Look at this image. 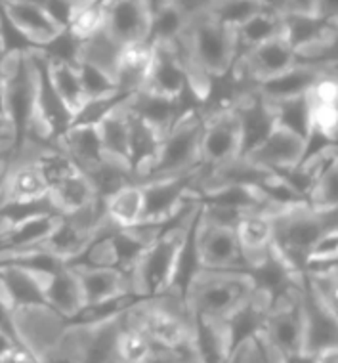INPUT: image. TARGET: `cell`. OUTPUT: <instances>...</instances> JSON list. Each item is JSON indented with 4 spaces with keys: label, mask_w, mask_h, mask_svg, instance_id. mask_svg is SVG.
I'll use <instances>...</instances> for the list:
<instances>
[{
    "label": "cell",
    "mask_w": 338,
    "mask_h": 363,
    "mask_svg": "<svg viewBox=\"0 0 338 363\" xmlns=\"http://www.w3.org/2000/svg\"><path fill=\"white\" fill-rule=\"evenodd\" d=\"M313 13L338 26V0H313Z\"/></svg>",
    "instance_id": "7bdbcfd3"
},
{
    "label": "cell",
    "mask_w": 338,
    "mask_h": 363,
    "mask_svg": "<svg viewBox=\"0 0 338 363\" xmlns=\"http://www.w3.org/2000/svg\"><path fill=\"white\" fill-rule=\"evenodd\" d=\"M178 48L188 69L189 90L195 100H207L214 79L232 73L237 60L235 29L220 23L207 12L195 13L188 19Z\"/></svg>",
    "instance_id": "6da1fadb"
},
{
    "label": "cell",
    "mask_w": 338,
    "mask_h": 363,
    "mask_svg": "<svg viewBox=\"0 0 338 363\" xmlns=\"http://www.w3.org/2000/svg\"><path fill=\"white\" fill-rule=\"evenodd\" d=\"M81 285L84 308H94L107 302L119 301L134 294L130 274L119 268L90 266V264H69ZM82 308V310H84Z\"/></svg>",
    "instance_id": "2e32d148"
},
{
    "label": "cell",
    "mask_w": 338,
    "mask_h": 363,
    "mask_svg": "<svg viewBox=\"0 0 338 363\" xmlns=\"http://www.w3.org/2000/svg\"><path fill=\"white\" fill-rule=\"evenodd\" d=\"M274 107L276 115V125L287 130L295 132L300 138L308 140L310 128H312V109L308 96H298V98H288L281 101H269Z\"/></svg>",
    "instance_id": "d590c367"
},
{
    "label": "cell",
    "mask_w": 338,
    "mask_h": 363,
    "mask_svg": "<svg viewBox=\"0 0 338 363\" xmlns=\"http://www.w3.org/2000/svg\"><path fill=\"white\" fill-rule=\"evenodd\" d=\"M337 27H338V26H337Z\"/></svg>",
    "instance_id": "816d5d0a"
},
{
    "label": "cell",
    "mask_w": 338,
    "mask_h": 363,
    "mask_svg": "<svg viewBox=\"0 0 338 363\" xmlns=\"http://www.w3.org/2000/svg\"><path fill=\"white\" fill-rule=\"evenodd\" d=\"M0 12L33 48L48 46L67 29L52 16L43 0H2Z\"/></svg>",
    "instance_id": "5bb4252c"
},
{
    "label": "cell",
    "mask_w": 338,
    "mask_h": 363,
    "mask_svg": "<svg viewBox=\"0 0 338 363\" xmlns=\"http://www.w3.org/2000/svg\"><path fill=\"white\" fill-rule=\"evenodd\" d=\"M235 363H268L264 357L260 346L257 345V340L251 338L241 346L235 348Z\"/></svg>",
    "instance_id": "b9f144b4"
},
{
    "label": "cell",
    "mask_w": 338,
    "mask_h": 363,
    "mask_svg": "<svg viewBox=\"0 0 338 363\" xmlns=\"http://www.w3.org/2000/svg\"><path fill=\"white\" fill-rule=\"evenodd\" d=\"M268 8L271 6L264 4L260 0H208L205 12L213 16L220 23L237 29L241 23L252 18L254 13L268 10Z\"/></svg>",
    "instance_id": "74e56055"
},
{
    "label": "cell",
    "mask_w": 338,
    "mask_h": 363,
    "mask_svg": "<svg viewBox=\"0 0 338 363\" xmlns=\"http://www.w3.org/2000/svg\"><path fill=\"white\" fill-rule=\"evenodd\" d=\"M126 109H128V123H130L128 163H130L132 182H136L153 163L164 132L159 130L155 125H151L150 121L142 117L140 113L130 109L128 104H126Z\"/></svg>",
    "instance_id": "d4e9b609"
},
{
    "label": "cell",
    "mask_w": 338,
    "mask_h": 363,
    "mask_svg": "<svg viewBox=\"0 0 338 363\" xmlns=\"http://www.w3.org/2000/svg\"><path fill=\"white\" fill-rule=\"evenodd\" d=\"M44 298L54 312L63 315L67 321H73L82 312L84 302L81 285L69 264H63L56 272H52L44 289Z\"/></svg>",
    "instance_id": "4316f807"
},
{
    "label": "cell",
    "mask_w": 338,
    "mask_h": 363,
    "mask_svg": "<svg viewBox=\"0 0 338 363\" xmlns=\"http://www.w3.org/2000/svg\"><path fill=\"white\" fill-rule=\"evenodd\" d=\"M298 63L296 50L287 43V38L277 37L268 43L258 44L235 60L232 73L251 86L285 73Z\"/></svg>",
    "instance_id": "7c38bea8"
},
{
    "label": "cell",
    "mask_w": 338,
    "mask_h": 363,
    "mask_svg": "<svg viewBox=\"0 0 338 363\" xmlns=\"http://www.w3.org/2000/svg\"><path fill=\"white\" fill-rule=\"evenodd\" d=\"M52 207L57 214H75L81 213L94 203H101L96 197V191L92 184L82 172H77L62 184H57L48 194Z\"/></svg>",
    "instance_id": "836d02e7"
},
{
    "label": "cell",
    "mask_w": 338,
    "mask_h": 363,
    "mask_svg": "<svg viewBox=\"0 0 338 363\" xmlns=\"http://www.w3.org/2000/svg\"><path fill=\"white\" fill-rule=\"evenodd\" d=\"M201 201L195 197L184 205L174 218L163 225L134 264L130 272L132 291L140 298H153L170 293L174 281L176 266L182 252V247L188 239V233L199 214Z\"/></svg>",
    "instance_id": "7a4b0ae2"
},
{
    "label": "cell",
    "mask_w": 338,
    "mask_h": 363,
    "mask_svg": "<svg viewBox=\"0 0 338 363\" xmlns=\"http://www.w3.org/2000/svg\"><path fill=\"white\" fill-rule=\"evenodd\" d=\"M151 63V44L140 43L125 46L119 56L117 71H115V84L119 94L130 98L144 88L145 77Z\"/></svg>",
    "instance_id": "1f68e13d"
},
{
    "label": "cell",
    "mask_w": 338,
    "mask_h": 363,
    "mask_svg": "<svg viewBox=\"0 0 338 363\" xmlns=\"http://www.w3.org/2000/svg\"><path fill=\"white\" fill-rule=\"evenodd\" d=\"M233 111L239 121L241 157H243L268 138L269 132L276 128V115H274L271 104L258 94L254 86L244 90L243 94L239 96L233 104Z\"/></svg>",
    "instance_id": "e0dca14e"
},
{
    "label": "cell",
    "mask_w": 338,
    "mask_h": 363,
    "mask_svg": "<svg viewBox=\"0 0 338 363\" xmlns=\"http://www.w3.org/2000/svg\"><path fill=\"white\" fill-rule=\"evenodd\" d=\"M337 26H332L315 13L306 12H283V37L296 50L300 52L323 43Z\"/></svg>",
    "instance_id": "4dcf8cb0"
},
{
    "label": "cell",
    "mask_w": 338,
    "mask_h": 363,
    "mask_svg": "<svg viewBox=\"0 0 338 363\" xmlns=\"http://www.w3.org/2000/svg\"><path fill=\"white\" fill-rule=\"evenodd\" d=\"M40 69L35 48L8 52L2 65V111L12 126L16 151L29 138L37 111Z\"/></svg>",
    "instance_id": "3957f363"
},
{
    "label": "cell",
    "mask_w": 338,
    "mask_h": 363,
    "mask_svg": "<svg viewBox=\"0 0 338 363\" xmlns=\"http://www.w3.org/2000/svg\"><path fill=\"white\" fill-rule=\"evenodd\" d=\"M283 363H317V354L308 350H298L293 354H287Z\"/></svg>",
    "instance_id": "bcb514c9"
},
{
    "label": "cell",
    "mask_w": 338,
    "mask_h": 363,
    "mask_svg": "<svg viewBox=\"0 0 338 363\" xmlns=\"http://www.w3.org/2000/svg\"><path fill=\"white\" fill-rule=\"evenodd\" d=\"M140 92L163 100H184L189 90L188 69L176 43L151 44V63Z\"/></svg>",
    "instance_id": "9c48e42d"
},
{
    "label": "cell",
    "mask_w": 338,
    "mask_h": 363,
    "mask_svg": "<svg viewBox=\"0 0 338 363\" xmlns=\"http://www.w3.org/2000/svg\"><path fill=\"white\" fill-rule=\"evenodd\" d=\"M300 308L304 320L302 350L320 354L327 348L338 346V315L310 285L306 272L300 283Z\"/></svg>",
    "instance_id": "9a60e30c"
},
{
    "label": "cell",
    "mask_w": 338,
    "mask_h": 363,
    "mask_svg": "<svg viewBox=\"0 0 338 363\" xmlns=\"http://www.w3.org/2000/svg\"><path fill=\"white\" fill-rule=\"evenodd\" d=\"M62 214L40 213L18 222L0 225V257L40 249V245L56 228Z\"/></svg>",
    "instance_id": "d6986e66"
},
{
    "label": "cell",
    "mask_w": 338,
    "mask_h": 363,
    "mask_svg": "<svg viewBox=\"0 0 338 363\" xmlns=\"http://www.w3.org/2000/svg\"><path fill=\"white\" fill-rule=\"evenodd\" d=\"M170 4H174L186 18H191L195 13H201L207 10L208 0H169Z\"/></svg>",
    "instance_id": "ee69618b"
},
{
    "label": "cell",
    "mask_w": 338,
    "mask_h": 363,
    "mask_svg": "<svg viewBox=\"0 0 338 363\" xmlns=\"http://www.w3.org/2000/svg\"><path fill=\"white\" fill-rule=\"evenodd\" d=\"M120 52H123V48L101 27L100 31H96L92 37L82 40L81 46H79L77 62L90 63V65H94L109 77H113V81H115V71H117Z\"/></svg>",
    "instance_id": "e575fe53"
},
{
    "label": "cell",
    "mask_w": 338,
    "mask_h": 363,
    "mask_svg": "<svg viewBox=\"0 0 338 363\" xmlns=\"http://www.w3.org/2000/svg\"><path fill=\"white\" fill-rule=\"evenodd\" d=\"M103 214L117 230H128L145 222L144 188L130 182L103 201Z\"/></svg>",
    "instance_id": "83f0119b"
},
{
    "label": "cell",
    "mask_w": 338,
    "mask_h": 363,
    "mask_svg": "<svg viewBox=\"0 0 338 363\" xmlns=\"http://www.w3.org/2000/svg\"><path fill=\"white\" fill-rule=\"evenodd\" d=\"M153 354V342L138 327L125 323L117 337V350H115V363H150Z\"/></svg>",
    "instance_id": "8d00e7d4"
},
{
    "label": "cell",
    "mask_w": 338,
    "mask_h": 363,
    "mask_svg": "<svg viewBox=\"0 0 338 363\" xmlns=\"http://www.w3.org/2000/svg\"><path fill=\"white\" fill-rule=\"evenodd\" d=\"M44 63H46V73H48L50 84L54 86L57 96L62 98L65 107L69 109V113L73 115V121H75L77 115L88 104L86 92H84V86H82L81 73H79L77 63L48 57L46 54H44Z\"/></svg>",
    "instance_id": "f1b7e54d"
},
{
    "label": "cell",
    "mask_w": 338,
    "mask_h": 363,
    "mask_svg": "<svg viewBox=\"0 0 338 363\" xmlns=\"http://www.w3.org/2000/svg\"><path fill=\"white\" fill-rule=\"evenodd\" d=\"M96 125H98V132H100L101 147H103L106 159L130 170V163H128L130 123H128L126 101L123 106L115 107L113 111L107 113L106 117H101Z\"/></svg>",
    "instance_id": "f546056e"
},
{
    "label": "cell",
    "mask_w": 338,
    "mask_h": 363,
    "mask_svg": "<svg viewBox=\"0 0 338 363\" xmlns=\"http://www.w3.org/2000/svg\"><path fill=\"white\" fill-rule=\"evenodd\" d=\"M48 194L50 188L44 182L43 174L38 172L31 159L19 151L6 178V186L0 197V207L48 199Z\"/></svg>",
    "instance_id": "603a6c76"
},
{
    "label": "cell",
    "mask_w": 338,
    "mask_h": 363,
    "mask_svg": "<svg viewBox=\"0 0 338 363\" xmlns=\"http://www.w3.org/2000/svg\"><path fill=\"white\" fill-rule=\"evenodd\" d=\"M195 247H197L201 269L247 272V262L235 228L207 222L199 213L197 228H195Z\"/></svg>",
    "instance_id": "8fae6325"
},
{
    "label": "cell",
    "mask_w": 338,
    "mask_h": 363,
    "mask_svg": "<svg viewBox=\"0 0 338 363\" xmlns=\"http://www.w3.org/2000/svg\"><path fill=\"white\" fill-rule=\"evenodd\" d=\"M239 245L243 251L247 272L268 257L274 245V214L266 211H249L235 224Z\"/></svg>",
    "instance_id": "44dd1931"
},
{
    "label": "cell",
    "mask_w": 338,
    "mask_h": 363,
    "mask_svg": "<svg viewBox=\"0 0 338 363\" xmlns=\"http://www.w3.org/2000/svg\"><path fill=\"white\" fill-rule=\"evenodd\" d=\"M283 12L313 13V0H277Z\"/></svg>",
    "instance_id": "f6af8a7d"
},
{
    "label": "cell",
    "mask_w": 338,
    "mask_h": 363,
    "mask_svg": "<svg viewBox=\"0 0 338 363\" xmlns=\"http://www.w3.org/2000/svg\"><path fill=\"white\" fill-rule=\"evenodd\" d=\"M13 325L19 345L23 346L38 363H43L69 331V321L54 312L48 304L16 308Z\"/></svg>",
    "instance_id": "ba28073f"
},
{
    "label": "cell",
    "mask_w": 338,
    "mask_h": 363,
    "mask_svg": "<svg viewBox=\"0 0 338 363\" xmlns=\"http://www.w3.org/2000/svg\"><path fill=\"white\" fill-rule=\"evenodd\" d=\"M249 272L199 269L186 291V306L191 315L230 320L254 293Z\"/></svg>",
    "instance_id": "8992f818"
},
{
    "label": "cell",
    "mask_w": 338,
    "mask_h": 363,
    "mask_svg": "<svg viewBox=\"0 0 338 363\" xmlns=\"http://www.w3.org/2000/svg\"><path fill=\"white\" fill-rule=\"evenodd\" d=\"M317 363H338V346L320 352L317 354Z\"/></svg>",
    "instance_id": "7dc6e473"
},
{
    "label": "cell",
    "mask_w": 338,
    "mask_h": 363,
    "mask_svg": "<svg viewBox=\"0 0 338 363\" xmlns=\"http://www.w3.org/2000/svg\"><path fill=\"white\" fill-rule=\"evenodd\" d=\"M63 4H67L71 8V12L73 10H79V8H86L92 6V4H100L101 0H62Z\"/></svg>",
    "instance_id": "681fc988"
},
{
    "label": "cell",
    "mask_w": 338,
    "mask_h": 363,
    "mask_svg": "<svg viewBox=\"0 0 338 363\" xmlns=\"http://www.w3.org/2000/svg\"><path fill=\"white\" fill-rule=\"evenodd\" d=\"M125 323L138 327L153 345L161 348H193V318L186 302L174 294L140 298L125 312Z\"/></svg>",
    "instance_id": "277c9868"
},
{
    "label": "cell",
    "mask_w": 338,
    "mask_h": 363,
    "mask_svg": "<svg viewBox=\"0 0 338 363\" xmlns=\"http://www.w3.org/2000/svg\"><path fill=\"white\" fill-rule=\"evenodd\" d=\"M205 117L201 106H189L164 132L153 163L140 176L136 184L161 178H172L201 169V138Z\"/></svg>",
    "instance_id": "5b68a950"
},
{
    "label": "cell",
    "mask_w": 338,
    "mask_h": 363,
    "mask_svg": "<svg viewBox=\"0 0 338 363\" xmlns=\"http://www.w3.org/2000/svg\"><path fill=\"white\" fill-rule=\"evenodd\" d=\"M306 276L310 285L338 315V266L317 269V272H306Z\"/></svg>",
    "instance_id": "60d3db41"
},
{
    "label": "cell",
    "mask_w": 338,
    "mask_h": 363,
    "mask_svg": "<svg viewBox=\"0 0 338 363\" xmlns=\"http://www.w3.org/2000/svg\"><path fill=\"white\" fill-rule=\"evenodd\" d=\"M283 35V12L276 8H268L262 12L254 13L244 23L235 29L237 37V57L251 48L277 38Z\"/></svg>",
    "instance_id": "d6a6232c"
},
{
    "label": "cell",
    "mask_w": 338,
    "mask_h": 363,
    "mask_svg": "<svg viewBox=\"0 0 338 363\" xmlns=\"http://www.w3.org/2000/svg\"><path fill=\"white\" fill-rule=\"evenodd\" d=\"M304 153H306V140L276 125V128L268 134V138L243 157L260 169L269 172H283L300 163Z\"/></svg>",
    "instance_id": "ac0fdd59"
},
{
    "label": "cell",
    "mask_w": 338,
    "mask_h": 363,
    "mask_svg": "<svg viewBox=\"0 0 338 363\" xmlns=\"http://www.w3.org/2000/svg\"><path fill=\"white\" fill-rule=\"evenodd\" d=\"M2 224H4V220H2V218H0V225H2Z\"/></svg>",
    "instance_id": "f907efd6"
},
{
    "label": "cell",
    "mask_w": 338,
    "mask_h": 363,
    "mask_svg": "<svg viewBox=\"0 0 338 363\" xmlns=\"http://www.w3.org/2000/svg\"><path fill=\"white\" fill-rule=\"evenodd\" d=\"M308 201L312 207H338V155L315 182Z\"/></svg>",
    "instance_id": "ab89813d"
},
{
    "label": "cell",
    "mask_w": 338,
    "mask_h": 363,
    "mask_svg": "<svg viewBox=\"0 0 338 363\" xmlns=\"http://www.w3.org/2000/svg\"><path fill=\"white\" fill-rule=\"evenodd\" d=\"M54 144L73 159V163L81 169V172L94 169L96 164L106 159L96 123H71L54 140Z\"/></svg>",
    "instance_id": "cb8c5ba5"
},
{
    "label": "cell",
    "mask_w": 338,
    "mask_h": 363,
    "mask_svg": "<svg viewBox=\"0 0 338 363\" xmlns=\"http://www.w3.org/2000/svg\"><path fill=\"white\" fill-rule=\"evenodd\" d=\"M203 117H205L203 138H201L203 167L213 169L232 161L235 157H241V130L233 106L208 109V111L203 109Z\"/></svg>",
    "instance_id": "30bf717a"
},
{
    "label": "cell",
    "mask_w": 338,
    "mask_h": 363,
    "mask_svg": "<svg viewBox=\"0 0 338 363\" xmlns=\"http://www.w3.org/2000/svg\"><path fill=\"white\" fill-rule=\"evenodd\" d=\"M0 140H13L12 126H10L6 115L2 111H0Z\"/></svg>",
    "instance_id": "c3c4849f"
},
{
    "label": "cell",
    "mask_w": 338,
    "mask_h": 363,
    "mask_svg": "<svg viewBox=\"0 0 338 363\" xmlns=\"http://www.w3.org/2000/svg\"><path fill=\"white\" fill-rule=\"evenodd\" d=\"M329 232L323 208L310 203L274 214V249L298 272H306L308 255Z\"/></svg>",
    "instance_id": "52a82bcc"
},
{
    "label": "cell",
    "mask_w": 338,
    "mask_h": 363,
    "mask_svg": "<svg viewBox=\"0 0 338 363\" xmlns=\"http://www.w3.org/2000/svg\"><path fill=\"white\" fill-rule=\"evenodd\" d=\"M123 315L94 323H71L79 331V363H115Z\"/></svg>",
    "instance_id": "ffe728a7"
},
{
    "label": "cell",
    "mask_w": 338,
    "mask_h": 363,
    "mask_svg": "<svg viewBox=\"0 0 338 363\" xmlns=\"http://www.w3.org/2000/svg\"><path fill=\"white\" fill-rule=\"evenodd\" d=\"M323 71H325L323 65L298 62L295 67H291V69H287L281 75L271 77V79L264 82H258L254 90L268 101H281L288 100V98L306 96Z\"/></svg>",
    "instance_id": "484cf974"
},
{
    "label": "cell",
    "mask_w": 338,
    "mask_h": 363,
    "mask_svg": "<svg viewBox=\"0 0 338 363\" xmlns=\"http://www.w3.org/2000/svg\"><path fill=\"white\" fill-rule=\"evenodd\" d=\"M188 18L184 16L174 4H164L151 16L150 38L147 43H178V38L182 37L186 29Z\"/></svg>",
    "instance_id": "f35d334b"
},
{
    "label": "cell",
    "mask_w": 338,
    "mask_h": 363,
    "mask_svg": "<svg viewBox=\"0 0 338 363\" xmlns=\"http://www.w3.org/2000/svg\"><path fill=\"white\" fill-rule=\"evenodd\" d=\"M103 29L120 48L147 43L151 27V0H101Z\"/></svg>",
    "instance_id": "4fadbf2b"
},
{
    "label": "cell",
    "mask_w": 338,
    "mask_h": 363,
    "mask_svg": "<svg viewBox=\"0 0 338 363\" xmlns=\"http://www.w3.org/2000/svg\"><path fill=\"white\" fill-rule=\"evenodd\" d=\"M193 318V348L199 363H230L235 346L227 320Z\"/></svg>",
    "instance_id": "7402d4cb"
}]
</instances>
